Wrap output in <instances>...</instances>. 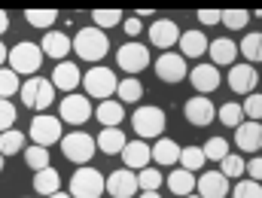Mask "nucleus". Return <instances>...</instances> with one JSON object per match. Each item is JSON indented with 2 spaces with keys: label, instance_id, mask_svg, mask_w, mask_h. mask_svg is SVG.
I'll use <instances>...</instances> for the list:
<instances>
[{
  "label": "nucleus",
  "instance_id": "49",
  "mask_svg": "<svg viewBox=\"0 0 262 198\" xmlns=\"http://www.w3.org/2000/svg\"><path fill=\"white\" fill-rule=\"evenodd\" d=\"M6 58H9V52H6V46H3V43H0V64H3V61H6Z\"/></svg>",
  "mask_w": 262,
  "mask_h": 198
},
{
  "label": "nucleus",
  "instance_id": "12",
  "mask_svg": "<svg viewBox=\"0 0 262 198\" xmlns=\"http://www.w3.org/2000/svg\"><path fill=\"white\" fill-rule=\"evenodd\" d=\"M156 73H159V79H165V82H180V79H186V61H183V55H174V52L159 55Z\"/></svg>",
  "mask_w": 262,
  "mask_h": 198
},
{
  "label": "nucleus",
  "instance_id": "38",
  "mask_svg": "<svg viewBox=\"0 0 262 198\" xmlns=\"http://www.w3.org/2000/svg\"><path fill=\"white\" fill-rule=\"evenodd\" d=\"M92 18H95V28H113V25H119L122 21V12L119 9H95L92 12Z\"/></svg>",
  "mask_w": 262,
  "mask_h": 198
},
{
  "label": "nucleus",
  "instance_id": "4",
  "mask_svg": "<svg viewBox=\"0 0 262 198\" xmlns=\"http://www.w3.org/2000/svg\"><path fill=\"white\" fill-rule=\"evenodd\" d=\"M104 189H107V180L95 168H79L70 177V195L73 198H101Z\"/></svg>",
  "mask_w": 262,
  "mask_h": 198
},
{
  "label": "nucleus",
  "instance_id": "7",
  "mask_svg": "<svg viewBox=\"0 0 262 198\" xmlns=\"http://www.w3.org/2000/svg\"><path fill=\"white\" fill-rule=\"evenodd\" d=\"M131 125L140 137H159L165 131V113L159 107H137L131 116Z\"/></svg>",
  "mask_w": 262,
  "mask_h": 198
},
{
  "label": "nucleus",
  "instance_id": "41",
  "mask_svg": "<svg viewBox=\"0 0 262 198\" xmlns=\"http://www.w3.org/2000/svg\"><path fill=\"white\" fill-rule=\"evenodd\" d=\"M220 168H223V171H220L223 177H241L247 165H244V159H241V156H235V152H229V156H226V159L220 162Z\"/></svg>",
  "mask_w": 262,
  "mask_h": 198
},
{
  "label": "nucleus",
  "instance_id": "50",
  "mask_svg": "<svg viewBox=\"0 0 262 198\" xmlns=\"http://www.w3.org/2000/svg\"><path fill=\"white\" fill-rule=\"evenodd\" d=\"M140 198H159V192H143Z\"/></svg>",
  "mask_w": 262,
  "mask_h": 198
},
{
  "label": "nucleus",
  "instance_id": "47",
  "mask_svg": "<svg viewBox=\"0 0 262 198\" xmlns=\"http://www.w3.org/2000/svg\"><path fill=\"white\" fill-rule=\"evenodd\" d=\"M247 174H250V180H262V159H250L247 162Z\"/></svg>",
  "mask_w": 262,
  "mask_h": 198
},
{
  "label": "nucleus",
  "instance_id": "2",
  "mask_svg": "<svg viewBox=\"0 0 262 198\" xmlns=\"http://www.w3.org/2000/svg\"><path fill=\"white\" fill-rule=\"evenodd\" d=\"M43 49L40 46H34V43H18V46H12V52H9V70H15L18 76L25 73V76H37V70L43 64Z\"/></svg>",
  "mask_w": 262,
  "mask_h": 198
},
{
  "label": "nucleus",
  "instance_id": "19",
  "mask_svg": "<svg viewBox=\"0 0 262 198\" xmlns=\"http://www.w3.org/2000/svg\"><path fill=\"white\" fill-rule=\"evenodd\" d=\"M40 49H43V55H49V58H55V64L70 55V49H73V43L67 40L61 31H46V37H43V43H40Z\"/></svg>",
  "mask_w": 262,
  "mask_h": 198
},
{
  "label": "nucleus",
  "instance_id": "34",
  "mask_svg": "<svg viewBox=\"0 0 262 198\" xmlns=\"http://www.w3.org/2000/svg\"><path fill=\"white\" fill-rule=\"evenodd\" d=\"M25 18H28V25H34V28H52V21L58 18V12H55V9H28Z\"/></svg>",
  "mask_w": 262,
  "mask_h": 198
},
{
  "label": "nucleus",
  "instance_id": "9",
  "mask_svg": "<svg viewBox=\"0 0 262 198\" xmlns=\"http://www.w3.org/2000/svg\"><path fill=\"white\" fill-rule=\"evenodd\" d=\"M116 61L119 67L125 70V73H140L143 67L149 64V52H146V46H140V43H125L119 52H116Z\"/></svg>",
  "mask_w": 262,
  "mask_h": 198
},
{
  "label": "nucleus",
  "instance_id": "44",
  "mask_svg": "<svg viewBox=\"0 0 262 198\" xmlns=\"http://www.w3.org/2000/svg\"><path fill=\"white\" fill-rule=\"evenodd\" d=\"M241 110L250 116V122H259L262 119V95H250V98L241 104Z\"/></svg>",
  "mask_w": 262,
  "mask_h": 198
},
{
  "label": "nucleus",
  "instance_id": "6",
  "mask_svg": "<svg viewBox=\"0 0 262 198\" xmlns=\"http://www.w3.org/2000/svg\"><path fill=\"white\" fill-rule=\"evenodd\" d=\"M95 149H98V143L82 131H73V134H67V137H61V152H64L73 165H79V168H85L92 162Z\"/></svg>",
  "mask_w": 262,
  "mask_h": 198
},
{
  "label": "nucleus",
  "instance_id": "18",
  "mask_svg": "<svg viewBox=\"0 0 262 198\" xmlns=\"http://www.w3.org/2000/svg\"><path fill=\"white\" fill-rule=\"evenodd\" d=\"M256 82H259V76H256L253 64H235L229 70V85H232L238 95H250Z\"/></svg>",
  "mask_w": 262,
  "mask_h": 198
},
{
  "label": "nucleus",
  "instance_id": "21",
  "mask_svg": "<svg viewBox=\"0 0 262 198\" xmlns=\"http://www.w3.org/2000/svg\"><path fill=\"white\" fill-rule=\"evenodd\" d=\"M189 79H192V85H195L201 95H207V92H213L220 85V70L213 64H198V67H192Z\"/></svg>",
  "mask_w": 262,
  "mask_h": 198
},
{
  "label": "nucleus",
  "instance_id": "36",
  "mask_svg": "<svg viewBox=\"0 0 262 198\" xmlns=\"http://www.w3.org/2000/svg\"><path fill=\"white\" fill-rule=\"evenodd\" d=\"M204 159H207V156H204L201 146H186V149L180 152V165H183L186 171H198V168L204 165Z\"/></svg>",
  "mask_w": 262,
  "mask_h": 198
},
{
  "label": "nucleus",
  "instance_id": "15",
  "mask_svg": "<svg viewBox=\"0 0 262 198\" xmlns=\"http://www.w3.org/2000/svg\"><path fill=\"white\" fill-rule=\"evenodd\" d=\"M198 195L201 198H226L229 195V177H223L220 171H207L204 177H198Z\"/></svg>",
  "mask_w": 262,
  "mask_h": 198
},
{
  "label": "nucleus",
  "instance_id": "10",
  "mask_svg": "<svg viewBox=\"0 0 262 198\" xmlns=\"http://www.w3.org/2000/svg\"><path fill=\"white\" fill-rule=\"evenodd\" d=\"M89 116H92L89 98H82V95H67L64 101H61V122H67V125H82Z\"/></svg>",
  "mask_w": 262,
  "mask_h": 198
},
{
  "label": "nucleus",
  "instance_id": "33",
  "mask_svg": "<svg viewBox=\"0 0 262 198\" xmlns=\"http://www.w3.org/2000/svg\"><path fill=\"white\" fill-rule=\"evenodd\" d=\"M15 92H21L18 73H15V70H9V67H0V98H12Z\"/></svg>",
  "mask_w": 262,
  "mask_h": 198
},
{
  "label": "nucleus",
  "instance_id": "3",
  "mask_svg": "<svg viewBox=\"0 0 262 198\" xmlns=\"http://www.w3.org/2000/svg\"><path fill=\"white\" fill-rule=\"evenodd\" d=\"M21 104L25 107H31V110H46L52 101H55V85L49 82V79H40V76H34V79H25L21 82Z\"/></svg>",
  "mask_w": 262,
  "mask_h": 198
},
{
  "label": "nucleus",
  "instance_id": "29",
  "mask_svg": "<svg viewBox=\"0 0 262 198\" xmlns=\"http://www.w3.org/2000/svg\"><path fill=\"white\" fill-rule=\"evenodd\" d=\"M238 52L247 58V61H262V34H247L244 40H241V46H238Z\"/></svg>",
  "mask_w": 262,
  "mask_h": 198
},
{
  "label": "nucleus",
  "instance_id": "11",
  "mask_svg": "<svg viewBox=\"0 0 262 198\" xmlns=\"http://www.w3.org/2000/svg\"><path fill=\"white\" fill-rule=\"evenodd\" d=\"M137 174L128 171V168H122V171H113L110 177H107V192L113 198H131L137 195Z\"/></svg>",
  "mask_w": 262,
  "mask_h": 198
},
{
  "label": "nucleus",
  "instance_id": "40",
  "mask_svg": "<svg viewBox=\"0 0 262 198\" xmlns=\"http://www.w3.org/2000/svg\"><path fill=\"white\" fill-rule=\"evenodd\" d=\"M201 149H204V156H207V159H213V162H223V159L229 156V143H226L223 137H210Z\"/></svg>",
  "mask_w": 262,
  "mask_h": 198
},
{
  "label": "nucleus",
  "instance_id": "30",
  "mask_svg": "<svg viewBox=\"0 0 262 198\" xmlns=\"http://www.w3.org/2000/svg\"><path fill=\"white\" fill-rule=\"evenodd\" d=\"M25 162H28V168L37 174V171H43V168H49V152H46V146H37V143H31L28 149H25Z\"/></svg>",
  "mask_w": 262,
  "mask_h": 198
},
{
  "label": "nucleus",
  "instance_id": "1",
  "mask_svg": "<svg viewBox=\"0 0 262 198\" xmlns=\"http://www.w3.org/2000/svg\"><path fill=\"white\" fill-rule=\"evenodd\" d=\"M73 49L85 61H101L107 55V49H110V40H107V34L101 28H82L73 37Z\"/></svg>",
  "mask_w": 262,
  "mask_h": 198
},
{
  "label": "nucleus",
  "instance_id": "26",
  "mask_svg": "<svg viewBox=\"0 0 262 198\" xmlns=\"http://www.w3.org/2000/svg\"><path fill=\"white\" fill-rule=\"evenodd\" d=\"M207 37L201 34V31H186L183 37H180V49H183V55H189V58H198V55H204L207 52Z\"/></svg>",
  "mask_w": 262,
  "mask_h": 198
},
{
  "label": "nucleus",
  "instance_id": "13",
  "mask_svg": "<svg viewBox=\"0 0 262 198\" xmlns=\"http://www.w3.org/2000/svg\"><path fill=\"white\" fill-rule=\"evenodd\" d=\"M79 67L73 64V61H58L55 64V70H52V76H49V82L55 85V89H61V92H67V95H73V89L79 85Z\"/></svg>",
  "mask_w": 262,
  "mask_h": 198
},
{
  "label": "nucleus",
  "instance_id": "23",
  "mask_svg": "<svg viewBox=\"0 0 262 198\" xmlns=\"http://www.w3.org/2000/svg\"><path fill=\"white\" fill-rule=\"evenodd\" d=\"M95 143H98V149H101V152H107V156H116V152L122 156V149H125V143H128V140H125V134L119 131V128H104V131L98 134V140H95Z\"/></svg>",
  "mask_w": 262,
  "mask_h": 198
},
{
  "label": "nucleus",
  "instance_id": "8",
  "mask_svg": "<svg viewBox=\"0 0 262 198\" xmlns=\"http://www.w3.org/2000/svg\"><path fill=\"white\" fill-rule=\"evenodd\" d=\"M58 137H61V119L58 116H46V113L34 116V122H31V140L37 146L58 143Z\"/></svg>",
  "mask_w": 262,
  "mask_h": 198
},
{
  "label": "nucleus",
  "instance_id": "31",
  "mask_svg": "<svg viewBox=\"0 0 262 198\" xmlns=\"http://www.w3.org/2000/svg\"><path fill=\"white\" fill-rule=\"evenodd\" d=\"M25 149V134L9 128V131L0 134V156H12V152H21Z\"/></svg>",
  "mask_w": 262,
  "mask_h": 198
},
{
  "label": "nucleus",
  "instance_id": "46",
  "mask_svg": "<svg viewBox=\"0 0 262 198\" xmlns=\"http://www.w3.org/2000/svg\"><path fill=\"white\" fill-rule=\"evenodd\" d=\"M122 28H125V34H128V37H137V34L143 31V28H140V18H137V15L125 18V21H122Z\"/></svg>",
  "mask_w": 262,
  "mask_h": 198
},
{
  "label": "nucleus",
  "instance_id": "42",
  "mask_svg": "<svg viewBox=\"0 0 262 198\" xmlns=\"http://www.w3.org/2000/svg\"><path fill=\"white\" fill-rule=\"evenodd\" d=\"M232 198H262V186L256 180H241V183L232 189Z\"/></svg>",
  "mask_w": 262,
  "mask_h": 198
},
{
  "label": "nucleus",
  "instance_id": "27",
  "mask_svg": "<svg viewBox=\"0 0 262 198\" xmlns=\"http://www.w3.org/2000/svg\"><path fill=\"white\" fill-rule=\"evenodd\" d=\"M180 146L174 143V140H168V137H162V140H156V146H152V159L159 162V165H174V162H180Z\"/></svg>",
  "mask_w": 262,
  "mask_h": 198
},
{
  "label": "nucleus",
  "instance_id": "52",
  "mask_svg": "<svg viewBox=\"0 0 262 198\" xmlns=\"http://www.w3.org/2000/svg\"><path fill=\"white\" fill-rule=\"evenodd\" d=\"M0 171H3V156H0Z\"/></svg>",
  "mask_w": 262,
  "mask_h": 198
},
{
  "label": "nucleus",
  "instance_id": "24",
  "mask_svg": "<svg viewBox=\"0 0 262 198\" xmlns=\"http://www.w3.org/2000/svg\"><path fill=\"white\" fill-rule=\"evenodd\" d=\"M95 116H98V122H101L104 128H116V125L125 119V110H122L119 101H104V104H98Z\"/></svg>",
  "mask_w": 262,
  "mask_h": 198
},
{
  "label": "nucleus",
  "instance_id": "25",
  "mask_svg": "<svg viewBox=\"0 0 262 198\" xmlns=\"http://www.w3.org/2000/svg\"><path fill=\"white\" fill-rule=\"evenodd\" d=\"M58 186H61V177H58L55 168H43V171L34 174V189H37L40 195H46V198L55 195V192H61Z\"/></svg>",
  "mask_w": 262,
  "mask_h": 198
},
{
  "label": "nucleus",
  "instance_id": "35",
  "mask_svg": "<svg viewBox=\"0 0 262 198\" xmlns=\"http://www.w3.org/2000/svg\"><path fill=\"white\" fill-rule=\"evenodd\" d=\"M162 174L156 171V168H143L140 174H137V186L143 189V192H159V186H162Z\"/></svg>",
  "mask_w": 262,
  "mask_h": 198
},
{
  "label": "nucleus",
  "instance_id": "22",
  "mask_svg": "<svg viewBox=\"0 0 262 198\" xmlns=\"http://www.w3.org/2000/svg\"><path fill=\"white\" fill-rule=\"evenodd\" d=\"M207 52H210L213 64H232V67H235V58H238V46H235L229 37H220V40H213V43L207 46Z\"/></svg>",
  "mask_w": 262,
  "mask_h": 198
},
{
  "label": "nucleus",
  "instance_id": "53",
  "mask_svg": "<svg viewBox=\"0 0 262 198\" xmlns=\"http://www.w3.org/2000/svg\"><path fill=\"white\" fill-rule=\"evenodd\" d=\"M186 198H201V195H186Z\"/></svg>",
  "mask_w": 262,
  "mask_h": 198
},
{
  "label": "nucleus",
  "instance_id": "28",
  "mask_svg": "<svg viewBox=\"0 0 262 198\" xmlns=\"http://www.w3.org/2000/svg\"><path fill=\"white\" fill-rule=\"evenodd\" d=\"M168 186H171V192H174V195L186 198V195H192V189H195V177H192V171L180 168V171H171Z\"/></svg>",
  "mask_w": 262,
  "mask_h": 198
},
{
  "label": "nucleus",
  "instance_id": "20",
  "mask_svg": "<svg viewBox=\"0 0 262 198\" xmlns=\"http://www.w3.org/2000/svg\"><path fill=\"white\" fill-rule=\"evenodd\" d=\"M235 140L244 152H256L262 149V125L259 122H241L238 131H235Z\"/></svg>",
  "mask_w": 262,
  "mask_h": 198
},
{
  "label": "nucleus",
  "instance_id": "14",
  "mask_svg": "<svg viewBox=\"0 0 262 198\" xmlns=\"http://www.w3.org/2000/svg\"><path fill=\"white\" fill-rule=\"evenodd\" d=\"M149 40H152V46H159V49H171V46L180 40V28H177L171 18H159V21H152V28H149Z\"/></svg>",
  "mask_w": 262,
  "mask_h": 198
},
{
  "label": "nucleus",
  "instance_id": "39",
  "mask_svg": "<svg viewBox=\"0 0 262 198\" xmlns=\"http://www.w3.org/2000/svg\"><path fill=\"white\" fill-rule=\"evenodd\" d=\"M220 21H223L226 28H232V31H241V28L250 21V12H244V9H226V12L220 15Z\"/></svg>",
  "mask_w": 262,
  "mask_h": 198
},
{
  "label": "nucleus",
  "instance_id": "17",
  "mask_svg": "<svg viewBox=\"0 0 262 198\" xmlns=\"http://www.w3.org/2000/svg\"><path fill=\"white\" fill-rule=\"evenodd\" d=\"M122 159H125V168L128 171H143V168H149L152 149L143 140H131V143H125V149H122Z\"/></svg>",
  "mask_w": 262,
  "mask_h": 198
},
{
  "label": "nucleus",
  "instance_id": "48",
  "mask_svg": "<svg viewBox=\"0 0 262 198\" xmlns=\"http://www.w3.org/2000/svg\"><path fill=\"white\" fill-rule=\"evenodd\" d=\"M6 28H9V15H6V12H3V9H0V34H3V31H6Z\"/></svg>",
  "mask_w": 262,
  "mask_h": 198
},
{
  "label": "nucleus",
  "instance_id": "37",
  "mask_svg": "<svg viewBox=\"0 0 262 198\" xmlns=\"http://www.w3.org/2000/svg\"><path fill=\"white\" fill-rule=\"evenodd\" d=\"M241 119H244L241 104H223V107H220V122H223V125L238 128V125H241Z\"/></svg>",
  "mask_w": 262,
  "mask_h": 198
},
{
  "label": "nucleus",
  "instance_id": "32",
  "mask_svg": "<svg viewBox=\"0 0 262 198\" xmlns=\"http://www.w3.org/2000/svg\"><path fill=\"white\" fill-rule=\"evenodd\" d=\"M116 95H119V104H137L140 101V95H143V85L137 82V79H122L119 82V89H116Z\"/></svg>",
  "mask_w": 262,
  "mask_h": 198
},
{
  "label": "nucleus",
  "instance_id": "5",
  "mask_svg": "<svg viewBox=\"0 0 262 198\" xmlns=\"http://www.w3.org/2000/svg\"><path fill=\"white\" fill-rule=\"evenodd\" d=\"M82 85H85V92H89L92 98L110 101V95L119 89V79H116V73L107 70V67H92V70L82 76Z\"/></svg>",
  "mask_w": 262,
  "mask_h": 198
},
{
  "label": "nucleus",
  "instance_id": "51",
  "mask_svg": "<svg viewBox=\"0 0 262 198\" xmlns=\"http://www.w3.org/2000/svg\"><path fill=\"white\" fill-rule=\"evenodd\" d=\"M49 198H73V195H64V192H55V195H49Z\"/></svg>",
  "mask_w": 262,
  "mask_h": 198
},
{
  "label": "nucleus",
  "instance_id": "16",
  "mask_svg": "<svg viewBox=\"0 0 262 198\" xmlns=\"http://www.w3.org/2000/svg\"><path fill=\"white\" fill-rule=\"evenodd\" d=\"M183 110H186V119H189L192 125H210V122H213V116H216L213 104H210L204 95H198V98H189Z\"/></svg>",
  "mask_w": 262,
  "mask_h": 198
},
{
  "label": "nucleus",
  "instance_id": "45",
  "mask_svg": "<svg viewBox=\"0 0 262 198\" xmlns=\"http://www.w3.org/2000/svg\"><path fill=\"white\" fill-rule=\"evenodd\" d=\"M220 15H223V12H216V9H201V12H198V21H201V25H216Z\"/></svg>",
  "mask_w": 262,
  "mask_h": 198
},
{
  "label": "nucleus",
  "instance_id": "43",
  "mask_svg": "<svg viewBox=\"0 0 262 198\" xmlns=\"http://www.w3.org/2000/svg\"><path fill=\"white\" fill-rule=\"evenodd\" d=\"M12 122H15V107H12L6 98H0V134L9 131V128H12Z\"/></svg>",
  "mask_w": 262,
  "mask_h": 198
}]
</instances>
